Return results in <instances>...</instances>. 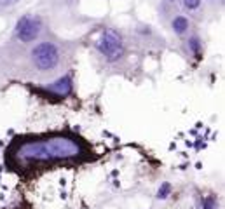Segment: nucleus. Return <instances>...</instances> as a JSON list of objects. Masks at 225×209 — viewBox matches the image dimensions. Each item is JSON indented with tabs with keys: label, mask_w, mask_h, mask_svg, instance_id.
I'll use <instances>...</instances> for the list:
<instances>
[{
	"label": "nucleus",
	"mask_w": 225,
	"mask_h": 209,
	"mask_svg": "<svg viewBox=\"0 0 225 209\" xmlns=\"http://www.w3.org/2000/svg\"><path fill=\"white\" fill-rule=\"evenodd\" d=\"M80 153V147L70 138H51L42 141L25 143L19 147L18 157L21 160H56L72 159Z\"/></svg>",
	"instance_id": "1"
},
{
	"label": "nucleus",
	"mask_w": 225,
	"mask_h": 209,
	"mask_svg": "<svg viewBox=\"0 0 225 209\" xmlns=\"http://www.w3.org/2000/svg\"><path fill=\"white\" fill-rule=\"evenodd\" d=\"M98 51L105 56L108 61H115L122 56V40H120V35L114 30H105L101 33V37L98 39L96 42Z\"/></svg>",
	"instance_id": "2"
},
{
	"label": "nucleus",
	"mask_w": 225,
	"mask_h": 209,
	"mask_svg": "<svg viewBox=\"0 0 225 209\" xmlns=\"http://www.w3.org/2000/svg\"><path fill=\"white\" fill-rule=\"evenodd\" d=\"M31 56H33L37 68L40 70H51L59 63V51L51 42H42L35 45V49L31 51Z\"/></svg>",
	"instance_id": "3"
},
{
	"label": "nucleus",
	"mask_w": 225,
	"mask_h": 209,
	"mask_svg": "<svg viewBox=\"0 0 225 209\" xmlns=\"http://www.w3.org/2000/svg\"><path fill=\"white\" fill-rule=\"evenodd\" d=\"M40 33V19L35 16H23L16 25V37L21 42H31Z\"/></svg>",
	"instance_id": "4"
},
{
	"label": "nucleus",
	"mask_w": 225,
	"mask_h": 209,
	"mask_svg": "<svg viewBox=\"0 0 225 209\" xmlns=\"http://www.w3.org/2000/svg\"><path fill=\"white\" fill-rule=\"evenodd\" d=\"M51 91H56V93H59V94H66L70 91V79H68V77L61 79L59 82H56V85L51 87Z\"/></svg>",
	"instance_id": "5"
},
{
	"label": "nucleus",
	"mask_w": 225,
	"mask_h": 209,
	"mask_svg": "<svg viewBox=\"0 0 225 209\" xmlns=\"http://www.w3.org/2000/svg\"><path fill=\"white\" fill-rule=\"evenodd\" d=\"M187 28H189V21L183 16H178V18L173 19V30L176 31V33H183Z\"/></svg>",
	"instance_id": "6"
},
{
	"label": "nucleus",
	"mask_w": 225,
	"mask_h": 209,
	"mask_svg": "<svg viewBox=\"0 0 225 209\" xmlns=\"http://www.w3.org/2000/svg\"><path fill=\"white\" fill-rule=\"evenodd\" d=\"M169 192H171V185H169V183H162L159 192H157V197H159V199H166V197L169 195Z\"/></svg>",
	"instance_id": "7"
},
{
	"label": "nucleus",
	"mask_w": 225,
	"mask_h": 209,
	"mask_svg": "<svg viewBox=\"0 0 225 209\" xmlns=\"http://www.w3.org/2000/svg\"><path fill=\"white\" fill-rule=\"evenodd\" d=\"M216 207V200L213 195H208L203 199V209H215Z\"/></svg>",
	"instance_id": "8"
},
{
	"label": "nucleus",
	"mask_w": 225,
	"mask_h": 209,
	"mask_svg": "<svg viewBox=\"0 0 225 209\" xmlns=\"http://www.w3.org/2000/svg\"><path fill=\"white\" fill-rule=\"evenodd\" d=\"M183 4H185V7H189V9H197L199 4H201V0H183Z\"/></svg>",
	"instance_id": "9"
},
{
	"label": "nucleus",
	"mask_w": 225,
	"mask_h": 209,
	"mask_svg": "<svg viewBox=\"0 0 225 209\" xmlns=\"http://www.w3.org/2000/svg\"><path fill=\"white\" fill-rule=\"evenodd\" d=\"M18 0H0V5H12V4H16Z\"/></svg>",
	"instance_id": "10"
},
{
	"label": "nucleus",
	"mask_w": 225,
	"mask_h": 209,
	"mask_svg": "<svg viewBox=\"0 0 225 209\" xmlns=\"http://www.w3.org/2000/svg\"><path fill=\"white\" fill-rule=\"evenodd\" d=\"M190 44H192V49H195V51H197V47H199L197 39H192V40H190Z\"/></svg>",
	"instance_id": "11"
}]
</instances>
